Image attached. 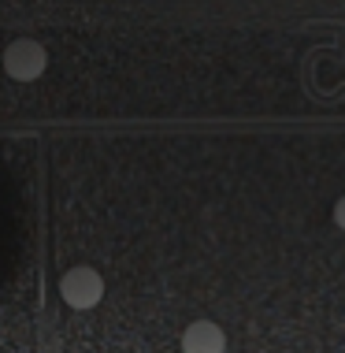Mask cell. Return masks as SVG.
Listing matches in <instances>:
<instances>
[{
  "label": "cell",
  "instance_id": "3957f363",
  "mask_svg": "<svg viewBox=\"0 0 345 353\" xmlns=\"http://www.w3.org/2000/svg\"><path fill=\"white\" fill-rule=\"evenodd\" d=\"M182 353H227V331L212 320H194L182 331Z\"/></svg>",
  "mask_w": 345,
  "mask_h": 353
},
{
  "label": "cell",
  "instance_id": "6da1fadb",
  "mask_svg": "<svg viewBox=\"0 0 345 353\" xmlns=\"http://www.w3.org/2000/svg\"><path fill=\"white\" fill-rule=\"evenodd\" d=\"M60 298L71 305V309H79V312L97 309L101 298H104L101 272L90 268V264H74V268H67L63 279H60Z\"/></svg>",
  "mask_w": 345,
  "mask_h": 353
},
{
  "label": "cell",
  "instance_id": "277c9868",
  "mask_svg": "<svg viewBox=\"0 0 345 353\" xmlns=\"http://www.w3.org/2000/svg\"><path fill=\"white\" fill-rule=\"evenodd\" d=\"M334 227H342V231H345V194L334 201Z\"/></svg>",
  "mask_w": 345,
  "mask_h": 353
},
{
  "label": "cell",
  "instance_id": "7a4b0ae2",
  "mask_svg": "<svg viewBox=\"0 0 345 353\" xmlns=\"http://www.w3.org/2000/svg\"><path fill=\"white\" fill-rule=\"evenodd\" d=\"M49 68V52H45L41 41H34V37H19L4 49V71L8 79L15 82H37Z\"/></svg>",
  "mask_w": 345,
  "mask_h": 353
}]
</instances>
